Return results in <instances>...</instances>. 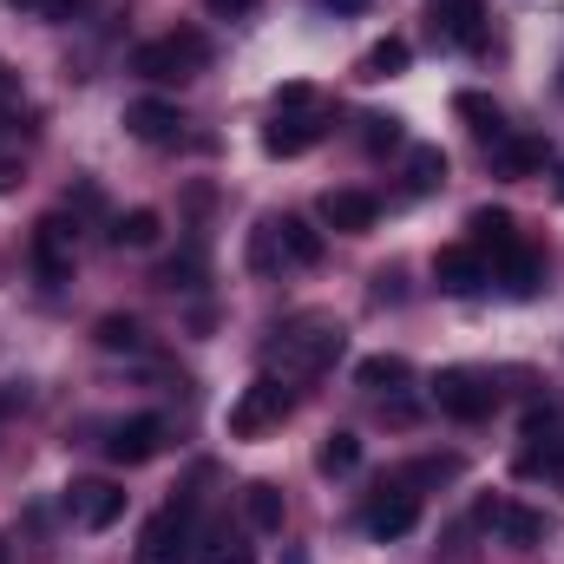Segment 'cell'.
I'll use <instances>...</instances> for the list:
<instances>
[{"label": "cell", "mask_w": 564, "mask_h": 564, "mask_svg": "<svg viewBox=\"0 0 564 564\" xmlns=\"http://www.w3.org/2000/svg\"><path fill=\"white\" fill-rule=\"evenodd\" d=\"M204 66H210V40L191 33V26H177V33H164V40H144L139 53H132V73H139V79H158V86L191 79V73H204Z\"/></svg>", "instance_id": "6da1fadb"}, {"label": "cell", "mask_w": 564, "mask_h": 564, "mask_svg": "<svg viewBox=\"0 0 564 564\" xmlns=\"http://www.w3.org/2000/svg\"><path fill=\"white\" fill-rule=\"evenodd\" d=\"M341 341H348V335H341L335 322H315V315H308V322H289V328H282V368L322 375V368L341 355Z\"/></svg>", "instance_id": "7a4b0ae2"}, {"label": "cell", "mask_w": 564, "mask_h": 564, "mask_svg": "<svg viewBox=\"0 0 564 564\" xmlns=\"http://www.w3.org/2000/svg\"><path fill=\"white\" fill-rule=\"evenodd\" d=\"M282 414H289V388H282L276 375H257V381L237 394V408H230V440H257V433H270Z\"/></svg>", "instance_id": "3957f363"}, {"label": "cell", "mask_w": 564, "mask_h": 564, "mask_svg": "<svg viewBox=\"0 0 564 564\" xmlns=\"http://www.w3.org/2000/svg\"><path fill=\"white\" fill-rule=\"evenodd\" d=\"M433 401H440V414H453V421H486V414L499 408V388H492L486 375H473V368H446V375L433 381Z\"/></svg>", "instance_id": "277c9868"}, {"label": "cell", "mask_w": 564, "mask_h": 564, "mask_svg": "<svg viewBox=\"0 0 564 564\" xmlns=\"http://www.w3.org/2000/svg\"><path fill=\"white\" fill-rule=\"evenodd\" d=\"M361 525H368V539H381V545H388V539H408V532L421 525V492H414V486H401V479H394V486H381V492L368 499Z\"/></svg>", "instance_id": "5b68a950"}, {"label": "cell", "mask_w": 564, "mask_h": 564, "mask_svg": "<svg viewBox=\"0 0 564 564\" xmlns=\"http://www.w3.org/2000/svg\"><path fill=\"white\" fill-rule=\"evenodd\" d=\"M184 552H191V506H171L139 532L132 564H184Z\"/></svg>", "instance_id": "8992f818"}, {"label": "cell", "mask_w": 564, "mask_h": 564, "mask_svg": "<svg viewBox=\"0 0 564 564\" xmlns=\"http://www.w3.org/2000/svg\"><path fill=\"white\" fill-rule=\"evenodd\" d=\"M164 440H171V426L158 421V414H132V421H119L112 433H106V459H119V466H144V459L164 453Z\"/></svg>", "instance_id": "52a82bcc"}, {"label": "cell", "mask_w": 564, "mask_h": 564, "mask_svg": "<svg viewBox=\"0 0 564 564\" xmlns=\"http://www.w3.org/2000/svg\"><path fill=\"white\" fill-rule=\"evenodd\" d=\"M66 512H73L86 532H106V525L126 519V492H119L112 479H79V486L66 492Z\"/></svg>", "instance_id": "ba28073f"}, {"label": "cell", "mask_w": 564, "mask_h": 564, "mask_svg": "<svg viewBox=\"0 0 564 564\" xmlns=\"http://www.w3.org/2000/svg\"><path fill=\"white\" fill-rule=\"evenodd\" d=\"M433 33L459 53L486 46V0H433Z\"/></svg>", "instance_id": "9c48e42d"}, {"label": "cell", "mask_w": 564, "mask_h": 564, "mask_svg": "<svg viewBox=\"0 0 564 564\" xmlns=\"http://www.w3.org/2000/svg\"><path fill=\"white\" fill-rule=\"evenodd\" d=\"M433 282H440L446 295H479V289L492 282V263H486L473 243H446V250L433 257Z\"/></svg>", "instance_id": "30bf717a"}, {"label": "cell", "mask_w": 564, "mask_h": 564, "mask_svg": "<svg viewBox=\"0 0 564 564\" xmlns=\"http://www.w3.org/2000/svg\"><path fill=\"white\" fill-rule=\"evenodd\" d=\"M466 243H473L486 263L512 257V250H519V224H512V210H499V204H479V210L466 217Z\"/></svg>", "instance_id": "8fae6325"}, {"label": "cell", "mask_w": 564, "mask_h": 564, "mask_svg": "<svg viewBox=\"0 0 564 564\" xmlns=\"http://www.w3.org/2000/svg\"><path fill=\"white\" fill-rule=\"evenodd\" d=\"M479 525H492L506 545H519V552H532L539 539H545V512H532V506H512V499H486L479 506Z\"/></svg>", "instance_id": "7c38bea8"}, {"label": "cell", "mask_w": 564, "mask_h": 564, "mask_svg": "<svg viewBox=\"0 0 564 564\" xmlns=\"http://www.w3.org/2000/svg\"><path fill=\"white\" fill-rule=\"evenodd\" d=\"M315 217H322L328 230H341V237H361V230H375V217H381V204H375L368 191H322V204H315Z\"/></svg>", "instance_id": "4fadbf2b"}, {"label": "cell", "mask_w": 564, "mask_h": 564, "mask_svg": "<svg viewBox=\"0 0 564 564\" xmlns=\"http://www.w3.org/2000/svg\"><path fill=\"white\" fill-rule=\"evenodd\" d=\"M126 132L139 144H177L184 139V112L171 99H132L126 106Z\"/></svg>", "instance_id": "5bb4252c"}, {"label": "cell", "mask_w": 564, "mask_h": 564, "mask_svg": "<svg viewBox=\"0 0 564 564\" xmlns=\"http://www.w3.org/2000/svg\"><path fill=\"white\" fill-rule=\"evenodd\" d=\"M33 270H40V282L73 276V230H66V217H46L33 230Z\"/></svg>", "instance_id": "9a60e30c"}, {"label": "cell", "mask_w": 564, "mask_h": 564, "mask_svg": "<svg viewBox=\"0 0 564 564\" xmlns=\"http://www.w3.org/2000/svg\"><path fill=\"white\" fill-rule=\"evenodd\" d=\"M315 139H322V119H315V112H276V119L263 126V151H270V158H302Z\"/></svg>", "instance_id": "2e32d148"}, {"label": "cell", "mask_w": 564, "mask_h": 564, "mask_svg": "<svg viewBox=\"0 0 564 564\" xmlns=\"http://www.w3.org/2000/svg\"><path fill=\"white\" fill-rule=\"evenodd\" d=\"M408 59H414V46H408L401 33H388V40H375V46L361 53V66H355V73H361L368 86H381V79H401V73H408Z\"/></svg>", "instance_id": "e0dca14e"}, {"label": "cell", "mask_w": 564, "mask_h": 564, "mask_svg": "<svg viewBox=\"0 0 564 564\" xmlns=\"http://www.w3.org/2000/svg\"><path fill=\"white\" fill-rule=\"evenodd\" d=\"M453 112L466 119V132H473L479 144L506 139V112H499V99H486V93H459V99H453Z\"/></svg>", "instance_id": "ac0fdd59"}, {"label": "cell", "mask_w": 564, "mask_h": 564, "mask_svg": "<svg viewBox=\"0 0 564 564\" xmlns=\"http://www.w3.org/2000/svg\"><path fill=\"white\" fill-rule=\"evenodd\" d=\"M519 473H525V479H545V486L564 499V440H558V433H552V440H525Z\"/></svg>", "instance_id": "d6986e66"}, {"label": "cell", "mask_w": 564, "mask_h": 564, "mask_svg": "<svg viewBox=\"0 0 564 564\" xmlns=\"http://www.w3.org/2000/svg\"><path fill=\"white\" fill-rule=\"evenodd\" d=\"M276 237H282V257H289L295 270H315V263H322V230H315L308 217H276Z\"/></svg>", "instance_id": "ffe728a7"}, {"label": "cell", "mask_w": 564, "mask_h": 564, "mask_svg": "<svg viewBox=\"0 0 564 564\" xmlns=\"http://www.w3.org/2000/svg\"><path fill=\"white\" fill-rule=\"evenodd\" d=\"M355 381H361L368 394H394V388H408V381H414V368H408L401 355H368V361L355 368Z\"/></svg>", "instance_id": "44dd1931"}, {"label": "cell", "mask_w": 564, "mask_h": 564, "mask_svg": "<svg viewBox=\"0 0 564 564\" xmlns=\"http://www.w3.org/2000/svg\"><path fill=\"white\" fill-rule=\"evenodd\" d=\"M492 164H499L506 177H532V171L545 164V139H512V132H506V139L492 144Z\"/></svg>", "instance_id": "7402d4cb"}, {"label": "cell", "mask_w": 564, "mask_h": 564, "mask_svg": "<svg viewBox=\"0 0 564 564\" xmlns=\"http://www.w3.org/2000/svg\"><path fill=\"white\" fill-rule=\"evenodd\" d=\"M158 237H164V217H158V210H126V217H119V224H112V243H119V250H151V243H158Z\"/></svg>", "instance_id": "603a6c76"}, {"label": "cell", "mask_w": 564, "mask_h": 564, "mask_svg": "<svg viewBox=\"0 0 564 564\" xmlns=\"http://www.w3.org/2000/svg\"><path fill=\"white\" fill-rule=\"evenodd\" d=\"M93 341H99L106 355H144V328L132 322V315H99Z\"/></svg>", "instance_id": "cb8c5ba5"}, {"label": "cell", "mask_w": 564, "mask_h": 564, "mask_svg": "<svg viewBox=\"0 0 564 564\" xmlns=\"http://www.w3.org/2000/svg\"><path fill=\"white\" fill-rule=\"evenodd\" d=\"M243 512H250L257 532H282V492L270 479H250V486H243Z\"/></svg>", "instance_id": "d4e9b609"}, {"label": "cell", "mask_w": 564, "mask_h": 564, "mask_svg": "<svg viewBox=\"0 0 564 564\" xmlns=\"http://www.w3.org/2000/svg\"><path fill=\"white\" fill-rule=\"evenodd\" d=\"M446 184V151L440 144H414L408 151V191H440Z\"/></svg>", "instance_id": "484cf974"}, {"label": "cell", "mask_w": 564, "mask_h": 564, "mask_svg": "<svg viewBox=\"0 0 564 564\" xmlns=\"http://www.w3.org/2000/svg\"><path fill=\"white\" fill-rule=\"evenodd\" d=\"M282 263H289V257H282L276 217H263V224H257V230H250V270H257V276H276Z\"/></svg>", "instance_id": "4316f807"}, {"label": "cell", "mask_w": 564, "mask_h": 564, "mask_svg": "<svg viewBox=\"0 0 564 564\" xmlns=\"http://www.w3.org/2000/svg\"><path fill=\"white\" fill-rule=\"evenodd\" d=\"M315 466H322L328 479L355 473V466H361V440H355V433H328V440H322V453H315Z\"/></svg>", "instance_id": "83f0119b"}, {"label": "cell", "mask_w": 564, "mask_h": 564, "mask_svg": "<svg viewBox=\"0 0 564 564\" xmlns=\"http://www.w3.org/2000/svg\"><path fill=\"white\" fill-rule=\"evenodd\" d=\"M459 479V453H426L401 473V486H453Z\"/></svg>", "instance_id": "f1b7e54d"}, {"label": "cell", "mask_w": 564, "mask_h": 564, "mask_svg": "<svg viewBox=\"0 0 564 564\" xmlns=\"http://www.w3.org/2000/svg\"><path fill=\"white\" fill-rule=\"evenodd\" d=\"M499 276H506V289H512V295H532V289H539V257L519 243L512 257H499Z\"/></svg>", "instance_id": "f546056e"}, {"label": "cell", "mask_w": 564, "mask_h": 564, "mask_svg": "<svg viewBox=\"0 0 564 564\" xmlns=\"http://www.w3.org/2000/svg\"><path fill=\"white\" fill-rule=\"evenodd\" d=\"M361 144H368V151H394V144H401V119H394V112H368V119H361Z\"/></svg>", "instance_id": "4dcf8cb0"}, {"label": "cell", "mask_w": 564, "mask_h": 564, "mask_svg": "<svg viewBox=\"0 0 564 564\" xmlns=\"http://www.w3.org/2000/svg\"><path fill=\"white\" fill-rule=\"evenodd\" d=\"M197 564H257V545H243V539H210Z\"/></svg>", "instance_id": "1f68e13d"}, {"label": "cell", "mask_w": 564, "mask_h": 564, "mask_svg": "<svg viewBox=\"0 0 564 564\" xmlns=\"http://www.w3.org/2000/svg\"><path fill=\"white\" fill-rule=\"evenodd\" d=\"M270 106H276V112H315V86H308V79H289V86H276Z\"/></svg>", "instance_id": "d6a6232c"}, {"label": "cell", "mask_w": 564, "mask_h": 564, "mask_svg": "<svg viewBox=\"0 0 564 564\" xmlns=\"http://www.w3.org/2000/svg\"><path fill=\"white\" fill-rule=\"evenodd\" d=\"M197 276H204V257L197 250L177 257V263H164V289H197Z\"/></svg>", "instance_id": "836d02e7"}, {"label": "cell", "mask_w": 564, "mask_h": 564, "mask_svg": "<svg viewBox=\"0 0 564 564\" xmlns=\"http://www.w3.org/2000/svg\"><path fill=\"white\" fill-rule=\"evenodd\" d=\"M210 7V20H250V13H263V0H204Z\"/></svg>", "instance_id": "e575fe53"}, {"label": "cell", "mask_w": 564, "mask_h": 564, "mask_svg": "<svg viewBox=\"0 0 564 564\" xmlns=\"http://www.w3.org/2000/svg\"><path fill=\"white\" fill-rule=\"evenodd\" d=\"M33 13H40V20H73V13H79V0H40Z\"/></svg>", "instance_id": "d590c367"}, {"label": "cell", "mask_w": 564, "mask_h": 564, "mask_svg": "<svg viewBox=\"0 0 564 564\" xmlns=\"http://www.w3.org/2000/svg\"><path fill=\"white\" fill-rule=\"evenodd\" d=\"M13 408H20V388H0V421H7Z\"/></svg>", "instance_id": "8d00e7d4"}, {"label": "cell", "mask_w": 564, "mask_h": 564, "mask_svg": "<svg viewBox=\"0 0 564 564\" xmlns=\"http://www.w3.org/2000/svg\"><path fill=\"white\" fill-rule=\"evenodd\" d=\"M328 7H335V13H361L368 0H328Z\"/></svg>", "instance_id": "74e56055"}, {"label": "cell", "mask_w": 564, "mask_h": 564, "mask_svg": "<svg viewBox=\"0 0 564 564\" xmlns=\"http://www.w3.org/2000/svg\"><path fill=\"white\" fill-rule=\"evenodd\" d=\"M282 564H308V558H302V552H289V558H282Z\"/></svg>", "instance_id": "f35d334b"}, {"label": "cell", "mask_w": 564, "mask_h": 564, "mask_svg": "<svg viewBox=\"0 0 564 564\" xmlns=\"http://www.w3.org/2000/svg\"><path fill=\"white\" fill-rule=\"evenodd\" d=\"M558 197H564V164H558Z\"/></svg>", "instance_id": "ab89813d"}, {"label": "cell", "mask_w": 564, "mask_h": 564, "mask_svg": "<svg viewBox=\"0 0 564 564\" xmlns=\"http://www.w3.org/2000/svg\"><path fill=\"white\" fill-rule=\"evenodd\" d=\"M13 7H40V0H13Z\"/></svg>", "instance_id": "60d3db41"}, {"label": "cell", "mask_w": 564, "mask_h": 564, "mask_svg": "<svg viewBox=\"0 0 564 564\" xmlns=\"http://www.w3.org/2000/svg\"><path fill=\"white\" fill-rule=\"evenodd\" d=\"M0 545H7V539H0ZM0 564H7V552H0Z\"/></svg>", "instance_id": "b9f144b4"}]
</instances>
